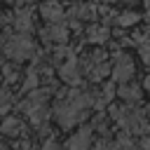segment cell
<instances>
[{
    "instance_id": "obj_1",
    "label": "cell",
    "mask_w": 150,
    "mask_h": 150,
    "mask_svg": "<svg viewBox=\"0 0 150 150\" xmlns=\"http://www.w3.org/2000/svg\"><path fill=\"white\" fill-rule=\"evenodd\" d=\"M131 75H134V61L127 54H117L115 68H112V77L120 80V82H127V80H131Z\"/></svg>"
},
{
    "instance_id": "obj_2",
    "label": "cell",
    "mask_w": 150,
    "mask_h": 150,
    "mask_svg": "<svg viewBox=\"0 0 150 150\" xmlns=\"http://www.w3.org/2000/svg\"><path fill=\"white\" fill-rule=\"evenodd\" d=\"M28 52H30V40L23 35H16L7 42V54L14 59H23V56H28Z\"/></svg>"
},
{
    "instance_id": "obj_3",
    "label": "cell",
    "mask_w": 150,
    "mask_h": 150,
    "mask_svg": "<svg viewBox=\"0 0 150 150\" xmlns=\"http://www.w3.org/2000/svg\"><path fill=\"white\" fill-rule=\"evenodd\" d=\"M91 145V129H80L68 141V150H89Z\"/></svg>"
},
{
    "instance_id": "obj_4",
    "label": "cell",
    "mask_w": 150,
    "mask_h": 150,
    "mask_svg": "<svg viewBox=\"0 0 150 150\" xmlns=\"http://www.w3.org/2000/svg\"><path fill=\"white\" fill-rule=\"evenodd\" d=\"M0 129H2V134H7V136H19L23 127H21V122H19L16 117H7Z\"/></svg>"
},
{
    "instance_id": "obj_5",
    "label": "cell",
    "mask_w": 150,
    "mask_h": 150,
    "mask_svg": "<svg viewBox=\"0 0 150 150\" xmlns=\"http://www.w3.org/2000/svg\"><path fill=\"white\" fill-rule=\"evenodd\" d=\"M61 77H63L66 82H73V84H75V82H80V77H77V66H75V61H73V59L61 68Z\"/></svg>"
},
{
    "instance_id": "obj_6",
    "label": "cell",
    "mask_w": 150,
    "mask_h": 150,
    "mask_svg": "<svg viewBox=\"0 0 150 150\" xmlns=\"http://www.w3.org/2000/svg\"><path fill=\"white\" fill-rule=\"evenodd\" d=\"M120 96H122L124 101H138V98H141V89H138L136 84H122V87H120Z\"/></svg>"
},
{
    "instance_id": "obj_7",
    "label": "cell",
    "mask_w": 150,
    "mask_h": 150,
    "mask_svg": "<svg viewBox=\"0 0 150 150\" xmlns=\"http://www.w3.org/2000/svg\"><path fill=\"white\" fill-rule=\"evenodd\" d=\"M42 14H45L49 21H59V19L63 16V12H61V5H56V2H47V5L42 7Z\"/></svg>"
},
{
    "instance_id": "obj_8",
    "label": "cell",
    "mask_w": 150,
    "mask_h": 150,
    "mask_svg": "<svg viewBox=\"0 0 150 150\" xmlns=\"http://www.w3.org/2000/svg\"><path fill=\"white\" fill-rule=\"evenodd\" d=\"M45 35H49V38L56 40V42H63V40H66V28H63V26H52L49 30H45Z\"/></svg>"
},
{
    "instance_id": "obj_9",
    "label": "cell",
    "mask_w": 150,
    "mask_h": 150,
    "mask_svg": "<svg viewBox=\"0 0 150 150\" xmlns=\"http://www.w3.org/2000/svg\"><path fill=\"white\" fill-rule=\"evenodd\" d=\"M89 35H91V40H94V42H103V40L108 38V30H105V28H91V30H89Z\"/></svg>"
},
{
    "instance_id": "obj_10",
    "label": "cell",
    "mask_w": 150,
    "mask_h": 150,
    "mask_svg": "<svg viewBox=\"0 0 150 150\" xmlns=\"http://www.w3.org/2000/svg\"><path fill=\"white\" fill-rule=\"evenodd\" d=\"M136 21H138V14H134V12H127V14L120 16V23L122 26H134Z\"/></svg>"
},
{
    "instance_id": "obj_11",
    "label": "cell",
    "mask_w": 150,
    "mask_h": 150,
    "mask_svg": "<svg viewBox=\"0 0 150 150\" xmlns=\"http://www.w3.org/2000/svg\"><path fill=\"white\" fill-rule=\"evenodd\" d=\"M94 150H122L117 143H110V141H101V143H96L94 145Z\"/></svg>"
},
{
    "instance_id": "obj_12",
    "label": "cell",
    "mask_w": 150,
    "mask_h": 150,
    "mask_svg": "<svg viewBox=\"0 0 150 150\" xmlns=\"http://www.w3.org/2000/svg\"><path fill=\"white\" fill-rule=\"evenodd\" d=\"M16 26H19L21 30H30V16H28V14H19V21H16Z\"/></svg>"
},
{
    "instance_id": "obj_13",
    "label": "cell",
    "mask_w": 150,
    "mask_h": 150,
    "mask_svg": "<svg viewBox=\"0 0 150 150\" xmlns=\"http://www.w3.org/2000/svg\"><path fill=\"white\" fill-rule=\"evenodd\" d=\"M105 73H108V66H96V68H91V80H101Z\"/></svg>"
},
{
    "instance_id": "obj_14",
    "label": "cell",
    "mask_w": 150,
    "mask_h": 150,
    "mask_svg": "<svg viewBox=\"0 0 150 150\" xmlns=\"http://www.w3.org/2000/svg\"><path fill=\"white\" fill-rule=\"evenodd\" d=\"M138 52H141V59H143L145 63H150V42H143Z\"/></svg>"
},
{
    "instance_id": "obj_15",
    "label": "cell",
    "mask_w": 150,
    "mask_h": 150,
    "mask_svg": "<svg viewBox=\"0 0 150 150\" xmlns=\"http://www.w3.org/2000/svg\"><path fill=\"white\" fill-rule=\"evenodd\" d=\"M141 145H143V148H145V150H150V138H145V141H143V143H141Z\"/></svg>"
},
{
    "instance_id": "obj_16",
    "label": "cell",
    "mask_w": 150,
    "mask_h": 150,
    "mask_svg": "<svg viewBox=\"0 0 150 150\" xmlns=\"http://www.w3.org/2000/svg\"><path fill=\"white\" fill-rule=\"evenodd\" d=\"M145 87L150 89V73H148V77H145Z\"/></svg>"
},
{
    "instance_id": "obj_17",
    "label": "cell",
    "mask_w": 150,
    "mask_h": 150,
    "mask_svg": "<svg viewBox=\"0 0 150 150\" xmlns=\"http://www.w3.org/2000/svg\"><path fill=\"white\" fill-rule=\"evenodd\" d=\"M7 2H14V0H7Z\"/></svg>"
},
{
    "instance_id": "obj_18",
    "label": "cell",
    "mask_w": 150,
    "mask_h": 150,
    "mask_svg": "<svg viewBox=\"0 0 150 150\" xmlns=\"http://www.w3.org/2000/svg\"><path fill=\"white\" fill-rule=\"evenodd\" d=\"M0 150H5V148H2V145H0Z\"/></svg>"
},
{
    "instance_id": "obj_19",
    "label": "cell",
    "mask_w": 150,
    "mask_h": 150,
    "mask_svg": "<svg viewBox=\"0 0 150 150\" xmlns=\"http://www.w3.org/2000/svg\"><path fill=\"white\" fill-rule=\"evenodd\" d=\"M0 19H2V14H0Z\"/></svg>"
},
{
    "instance_id": "obj_20",
    "label": "cell",
    "mask_w": 150,
    "mask_h": 150,
    "mask_svg": "<svg viewBox=\"0 0 150 150\" xmlns=\"http://www.w3.org/2000/svg\"><path fill=\"white\" fill-rule=\"evenodd\" d=\"M148 2H150V0H148Z\"/></svg>"
}]
</instances>
